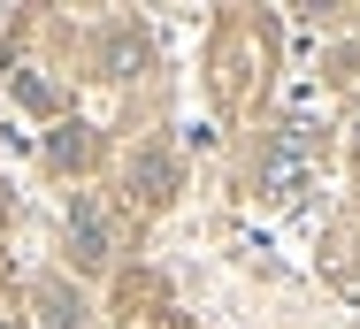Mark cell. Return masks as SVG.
<instances>
[{
  "instance_id": "9c48e42d",
  "label": "cell",
  "mask_w": 360,
  "mask_h": 329,
  "mask_svg": "<svg viewBox=\"0 0 360 329\" xmlns=\"http://www.w3.org/2000/svg\"><path fill=\"white\" fill-rule=\"evenodd\" d=\"M0 329H15V322H8V314H0Z\"/></svg>"
},
{
  "instance_id": "6da1fadb",
  "label": "cell",
  "mask_w": 360,
  "mask_h": 329,
  "mask_svg": "<svg viewBox=\"0 0 360 329\" xmlns=\"http://www.w3.org/2000/svg\"><path fill=\"white\" fill-rule=\"evenodd\" d=\"M261 39H269V31L245 23V31H222V46H215V92L230 100V108L261 92V69H253V62H261Z\"/></svg>"
},
{
  "instance_id": "7a4b0ae2",
  "label": "cell",
  "mask_w": 360,
  "mask_h": 329,
  "mask_svg": "<svg viewBox=\"0 0 360 329\" xmlns=\"http://www.w3.org/2000/svg\"><path fill=\"white\" fill-rule=\"evenodd\" d=\"M307 161H314V138L299 131H276L269 138V153H261V192L269 199H291V192H307Z\"/></svg>"
},
{
  "instance_id": "8992f818",
  "label": "cell",
  "mask_w": 360,
  "mask_h": 329,
  "mask_svg": "<svg viewBox=\"0 0 360 329\" xmlns=\"http://www.w3.org/2000/svg\"><path fill=\"white\" fill-rule=\"evenodd\" d=\"M100 77H139L146 69V39H139V23H123V31H108V39H100Z\"/></svg>"
},
{
  "instance_id": "5b68a950",
  "label": "cell",
  "mask_w": 360,
  "mask_h": 329,
  "mask_svg": "<svg viewBox=\"0 0 360 329\" xmlns=\"http://www.w3.org/2000/svg\"><path fill=\"white\" fill-rule=\"evenodd\" d=\"M92 161H100V131H92V123H62V131L46 138V169L77 176V169H92Z\"/></svg>"
},
{
  "instance_id": "3957f363",
  "label": "cell",
  "mask_w": 360,
  "mask_h": 329,
  "mask_svg": "<svg viewBox=\"0 0 360 329\" xmlns=\"http://www.w3.org/2000/svg\"><path fill=\"white\" fill-rule=\"evenodd\" d=\"M123 184H131V199H139V207H169V199H176V184H184V161H176V146H139Z\"/></svg>"
},
{
  "instance_id": "277c9868",
  "label": "cell",
  "mask_w": 360,
  "mask_h": 329,
  "mask_svg": "<svg viewBox=\"0 0 360 329\" xmlns=\"http://www.w3.org/2000/svg\"><path fill=\"white\" fill-rule=\"evenodd\" d=\"M108 253H115L108 207H100V199H77V207H70V261L77 268H108Z\"/></svg>"
},
{
  "instance_id": "52a82bcc",
  "label": "cell",
  "mask_w": 360,
  "mask_h": 329,
  "mask_svg": "<svg viewBox=\"0 0 360 329\" xmlns=\"http://www.w3.org/2000/svg\"><path fill=\"white\" fill-rule=\"evenodd\" d=\"M39 314H46V329H84V307H77V291L70 283H39Z\"/></svg>"
},
{
  "instance_id": "ba28073f",
  "label": "cell",
  "mask_w": 360,
  "mask_h": 329,
  "mask_svg": "<svg viewBox=\"0 0 360 329\" xmlns=\"http://www.w3.org/2000/svg\"><path fill=\"white\" fill-rule=\"evenodd\" d=\"M353 161H360V115H353Z\"/></svg>"
}]
</instances>
